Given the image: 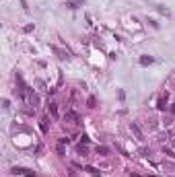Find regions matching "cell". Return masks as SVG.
Here are the masks:
<instances>
[{"instance_id":"obj_18","label":"cell","mask_w":175,"mask_h":177,"mask_svg":"<svg viewBox=\"0 0 175 177\" xmlns=\"http://www.w3.org/2000/svg\"><path fill=\"white\" fill-rule=\"evenodd\" d=\"M35 29V25H27V27H25V33H29V31H33Z\"/></svg>"},{"instance_id":"obj_19","label":"cell","mask_w":175,"mask_h":177,"mask_svg":"<svg viewBox=\"0 0 175 177\" xmlns=\"http://www.w3.org/2000/svg\"><path fill=\"white\" fill-rule=\"evenodd\" d=\"M83 2H85V0H74V4H76V6H78V4H83Z\"/></svg>"},{"instance_id":"obj_15","label":"cell","mask_w":175,"mask_h":177,"mask_svg":"<svg viewBox=\"0 0 175 177\" xmlns=\"http://www.w3.org/2000/svg\"><path fill=\"white\" fill-rule=\"evenodd\" d=\"M87 103H89V107H95V103H97V101H95V97H89V101H87Z\"/></svg>"},{"instance_id":"obj_20","label":"cell","mask_w":175,"mask_h":177,"mask_svg":"<svg viewBox=\"0 0 175 177\" xmlns=\"http://www.w3.org/2000/svg\"><path fill=\"white\" fill-rule=\"evenodd\" d=\"M171 113H173V116H175V103L171 105Z\"/></svg>"},{"instance_id":"obj_9","label":"cell","mask_w":175,"mask_h":177,"mask_svg":"<svg viewBox=\"0 0 175 177\" xmlns=\"http://www.w3.org/2000/svg\"><path fill=\"white\" fill-rule=\"evenodd\" d=\"M52 50H54L56 54H58V58H62V60H64V58H68V52H62L60 48H52Z\"/></svg>"},{"instance_id":"obj_8","label":"cell","mask_w":175,"mask_h":177,"mask_svg":"<svg viewBox=\"0 0 175 177\" xmlns=\"http://www.w3.org/2000/svg\"><path fill=\"white\" fill-rule=\"evenodd\" d=\"M97 155L107 157V155H109V148H107V146H97Z\"/></svg>"},{"instance_id":"obj_4","label":"cell","mask_w":175,"mask_h":177,"mask_svg":"<svg viewBox=\"0 0 175 177\" xmlns=\"http://www.w3.org/2000/svg\"><path fill=\"white\" fill-rule=\"evenodd\" d=\"M64 122H68V124H78V116L74 111H66L64 113Z\"/></svg>"},{"instance_id":"obj_7","label":"cell","mask_w":175,"mask_h":177,"mask_svg":"<svg viewBox=\"0 0 175 177\" xmlns=\"http://www.w3.org/2000/svg\"><path fill=\"white\" fill-rule=\"evenodd\" d=\"M48 130H50V118H41V132L48 134Z\"/></svg>"},{"instance_id":"obj_14","label":"cell","mask_w":175,"mask_h":177,"mask_svg":"<svg viewBox=\"0 0 175 177\" xmlns=\"http://www.w3.org/2000/svg\"><path fill=\"white\" fill-rule=\"evenodd\" d=\"M81 144H89V136H87V134L81 136Z\"/></svg>"},{"instance_id":"obj_10","label":"cell","mask_w":175,"mask_h":177,"mask_svg":"<svg viewBox=\"0 0 175 177\" xmlns=\"http://www.w3.org/2000/svg\"><path fill=\"white\" fill-rule=\"evenodd\" d=\"M85 171H89V173H91L93 177H101V173H99L97 169H95V167H87V169H85Z\"/></svg>"},{"instance_id":"obj_16","label":"cell","mask_w":175,"mask_h":177,"mask_svg":"<svg viewBox=\"0 0 175 177\" xmlns=\"http://www.w3.org/2000/svg\"><path fill=\"white\" fill-rule=\"evenodd\" d=\"M165 153H167L169 157H173V159H175V150H173V148H165Z\"/></svg>"},{"instance_id":"obj_12","label":"cell","mask_w":175,"mask_h":177,"mask_svg":"<svg viewBox=\"0 0 175 177\" xmlns=\"http://www.w3.org/2000/svg\"><path fill=\"white\" fill-rule=\"evenodd\" d=\"M171 124H173V120H171L169 116H165V118H163V126H167V128H169Z\"/></svg>"},{"instance_id":"obj_1","label":"cell","mask_w":175,"mask_h":177,"mask_svg":"<svg viewBox=\"0 0 175 177\" xmlns=\"http://www.w3.org/2000/svg\"><path fill=\"white\" fill-rule=\"evenodd\" d=\"M13 175H25V177H35V171L31 169H25V167H13Z\"/></svg>"},{"instance_id":"obj_5","label":"cell","mask_w":175,"mask_h":177,"mask_svg":"<svg viewBox=\"0 0 175 177\" xmlns=\"http://www.w3.org/2000/svg\"><path fill=\"white\" fill-rule=\"evenodd\" d=\"M48 111H50V116L54 118V120H58V103H50L48 105Z\"/></svg>"},{"instance_id":"obj_17","label":"cell","mask_w":175,"mask_h":177,"mask_svg":"<svg viewBox=\"0 0 175 177\" xmlns=\"http://www.w3.org/2000/svg\"><path fill=\"white\" fill-rule=\"evenodd\" d=\"M2 107H4V109H8V107H11V101L4 99V101H2Z\"/></svg>"},{"instance_id":"obj_21","label":"cell","mask_w":175,"mask_h":177,"mask_svg":"<svg viewBox=\"0 0 175 177\" xmlns=\"http://www.w3.org/2000/svg\"><path fill=\"white\" fill-rule=\"evenodd\" d=\"M171 146H173V150H175V138H173V140H171Z\"/></svg>"},{"instance_id":"obj_6","label":"cell","mask_w":175,"mask_h":177,"mask_svg":"<svg viewBox=\"0 0 175 177\" xmlns=\"http://www.w3.org/2000/svg\"><path fill=\"white\" fill-rule=\"evenodd\" d=\"M153 62H155L153 56H140V64L142 66H148V64H153Z\"/></svg>"},{"instance_id":"obj_13","label":"cell","mask_w":175,"mask_h":177,"mask_svg":"<svg viewBox=\"0 0 175 177\" xmlns=\"http://www.w3.org/2000/svg\"><path fill=\"white\" fill-rule=\"evenodd\" d=\"M76 150H78V155H83V157H85V155H87V144H85V146H83V144H78V148H76Z\"/></svg>"},{"instance_id":"obj_2","label":"cell","mask_w":175,"mask_h":177,"mask_svg":"<svg viewBox=\"0 0 175 177\" xmlns=\"http://www.w3.org/2000/svg\"><path fill=\"white\" fill-rule=\"evenodd\" d=\"M130 132H132V134L136 136V140H138V142H142V140H144V134L140 132V128L136 126V124H130Z\"/></svg>"},{"instance_id":"obj_11","label":"cell","mask_w":175,"mask_h":177,"mask_svg":"<svg viewBox=\"0 0 175 177\" xmlns=\"http://www.w3.org/2000/svg\"><path fill=\"white\" fill-rule=\"evenodd\" d=\"M58 155H60V157H64V155H66V148H64V144H62V142H58Z\"/></svg>"},{"instance_id":"obj_3","label":"cell","mask_w":175,"mask_h":177,"mask_svg":"<svg viewBox=\"0 0 175 177\" xmlns=\"http://www.w3.org/2000/svg\"><path fill=\"white\" fill-rule=\"evenodd\" d=\"M167 99H169L167 93L159 97V103H157V109H159V111H165V109H167Z\"/></svg>"}]
</instances>
